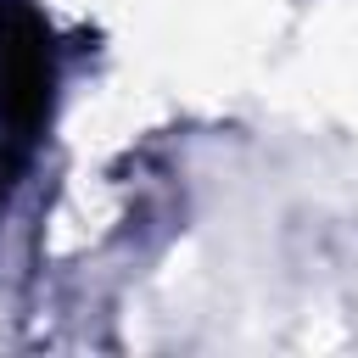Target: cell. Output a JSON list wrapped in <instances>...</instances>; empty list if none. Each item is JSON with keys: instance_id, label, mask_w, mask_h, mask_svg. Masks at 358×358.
<instances>
[{"instance_id": "cell-1", "label": "cell", "mask_w": 358, "mask_h": 358, "mask_svg": "<svg viewBox=\"0 0 358 358\" xmlns=\"http://www.w3.org/2000/svg\"><path fill=\"white\" fill-rule=\"evenodd\" d=\"M56 56L45 22L22 0H0V129L22 145L50 112Z\"/></svg>"}]
</instances>
